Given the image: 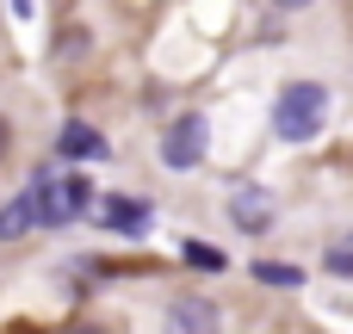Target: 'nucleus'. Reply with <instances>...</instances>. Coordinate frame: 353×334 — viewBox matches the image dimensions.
<instances>
[{
	"instance_id": "nucleus-1",
	"label": "nucleus",
	"mask_w": 353,
	"mask_h": 334,
	"mask_svg": "<svg viewBox=\"0 0 353 334\" xmlns=\"http://www.w3.org/2000/svg\"><path fill=\"white\" fill-rule=\"evenodd\" d=\"M329 124V87L323 81H292L273 99V136L279 143H316Z\"/></svg>"
},
{
	"instance_id": "nucleus-2",
	"label": "nucleus",
	"mask_w": 353,
	"mask_h": 334,
	"mask_svg": "<svg viewBox=\"0 0 353 334\" xmlns=\"http://www.w3.org/2000/svg\"><path fill=\"white\" fill-rule=\"evenodd\" d=\"M31 198H37V223L43 229H68L74 217H87V205H93V186L81 180V174H31Z\"/></svg>"
},
{
	"instance_id": "nucleus-3",
	"label": "nucleus",
	"mask_w": 353,
	"mask_h": 334,
	"mask_svg": "<svg viewBox=\"0 0 353 334\" xmlns=\"http://www.w3.org/2000/svg\"><path fill=\"white\" fill-rule=\"evenodd\" d=\"M205 155H211V124H205L199 112L174 118V124H168V136H161V161H168L174 174H192Z\"/></svg>"
},
{
	"instance_id": "nucleus-4",
	"label": "nucleus",
	"mask_w": 353,
	"mask_h": 334,
	"mask_svg": "<svg viewBox=\"0 0 353 334\" xmlns=\"http://www.w3.org/2000/svg\"><path fill=\"white\" fill-rule=\"evenodd\" d=\"M168 334H223V316L211 298H174L168 304Z\"/></svg>"
},
{
	"instance_id": "nucleus-5",
	"label": "nucleus",
	"mask_w": 353,
	"mask_h": 334,
	"mask_svg": "<svg viewBox=\"0 0 353 334\" xmlns=\"http://www.w3.org/2000/svg\"><path fill=\"white\" fill-rule=\"evenodd\" d=\"M230 223H236L242 236H261V229L273 223V198H267L261 186H242V192L230 198Z\"/></svg>"
},
{
	"instance_id": "nucleus-6",
	"label": "nucleus",
	"mask_w": 353,
	"mask_h": 334,
	"mask_svg": "<svg viewBox=\"0 0 353 334\" xmlns=\"http://www.w3.org/2000/svg\"><path fill=\"white\" fill-rule=\"evenodd\" d=\"M56 149H62L68 161H87V155L99 161V155H105V136H99L93 124H81V118H68V124H62V136H56Z\"/></svg>"
},
{
	"instance_id": "nucleus-7",
	"label": "nucleus",
	"mask_w": 353,
	"mask_h": 334,
	"mask_svg": "<svg viewBox=\"0 0 353 334\" xmlns=\"http://www.w3.org/2000/svg\"><path fill=\"white\" fill-rule=\"evenodd\" d=\"M105 229H118V236H143L149 223H155V211L149 205H137V198H105Z\"/></svg>"
},
{
	"instance_id": "nucleus-8",
	"label": "nucleus",
	"mask_w": 353,
	"mask_h": 334,
	"mask_svg": "<svg viewBox=\"0 0 353 334\" xmlns=\"http://www.w3.org/2000/svg\"><path fill=\"white\" fill-rule=\"evenodd\" d=\"M31 223H37V198H31V186H25L19 198H6V205H0V242H19Z\"/></svg>"
},
{
	"instance_id": "nucleus-9",
	"label": "nucleus",
	"mask_w": 353,
	"mask_h": 334,
	"mask_svg": "<svg viewBox=\"0 0 353 334\" xmlns=\"http://www.w3.org/2000/svg\"><path fill=\"white\" fill-rule=\"evenodd\" d=\"M248 273H254L261 285H273V291H298V285H304V273H298V267H285V260H254Z\"/></svg>"
},
{
	"instance_id": "nucleus-10",
	"label": "nucleus",
	"mask_w": 353,
	"mask_h": 334,
	"mask_svg": "<svg viewBox=\"0 0 353 334\" xmlns=\"http://www.w3.org/2000/svg\"><path fill=\"white\" fill-rule=\"evenodd\" d=\"M323 267H329L335 279H353V229H341V236L323 248Z\"/></svg>"
},
{
	"instance_id": "nucleus-11",
	"label": "nucleus",
	"mask_w": 353,
	"mask_h": 334,
	"mask_svg": "<svg viewBox=\"0 0 353 334\" xmlns=\"http://www.w3.org/2000/svg\"><path fill=\"white\" fill-rule=\"evenodd\" d=\"M180 254H186V267H205V273H217V267H223V254H217V248H205V242H186Z\"/></svg>"
},
{
	"instance_id": "nucleus-12",
	"label": "nucleus",
	"mask_w": 353,
	"mask_h": 334,
	"mask_svg": "<svg viewBox=\"0 0 353 334\" xmlns=\"http://www.w3.org/2000/svg\"><path fill=\"white\" fill-rule=\"evenodd\" d=\"M6 155H12V124L0 118V161H6Z\"/></svg>"
},
{
	"instance_id": "nucleus-13",
	"label": "nucleus",
	"mask_w": 353,
	"mask_h": 334,
	"mask_svg": "<svg viewBox=\"0 0 353 334\" xmlns=\"http://www.w3.org/2000/svg\"><path fill=\"white\" fill-rule=\"evenodd\" d=\"M273 6H285V12H304V6H310V0H273Z\"/></svg>"
},
{
	"instance_id": "nucleus-14",
	"label": "nucleus",
	"mask_w": 353,
	"mask_h": 334,
	"mask_svg": "<svg viewBox=\"0 0 353 334\" xmlns=\"http://www.w3.org/2000/svg\"><path fill=\"white\" fill-rule=\"evenodd\" d=\"M12 12H19V19H25V12H31V0H12Z\"/></svg>"
},
{
	"instance_id": "nucleus-15",
	"label": "nucleus",
	"mask_w": 353,
	"mask_h": 334,
	"mask_svg": "<svg viewBox=\"0 0 353 334\" xmlns=\"http://www.w3.org/2000/svg\"><path fill=\"white\" fill-rule=\"evenodd\" d=\"M68 334H99V328H68Z\"/></svg>"
}]
</instances>
